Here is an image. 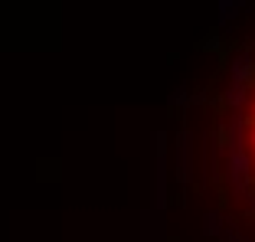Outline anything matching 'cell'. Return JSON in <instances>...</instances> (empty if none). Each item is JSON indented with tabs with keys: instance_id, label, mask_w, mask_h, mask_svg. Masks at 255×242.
Returning a JSON list of instances; mask_svg holds the SVG:
<instances>
[{
	"instance_id": "1",
	"label": "cell",
	"mask_w": 255,
	"mask_h": 242,
	"mask_svg": "<svg viewBox=\"0 0 255 242\" xmlns=\"http://www.w3.org/2000/svg\"><path fill=\"white\" fill-rule=\"evenodd\" d=\"M242 147H246L249 170H252V177H255V89L249 92L246 112H242Z\"/></svg>"
}]
</instances>
